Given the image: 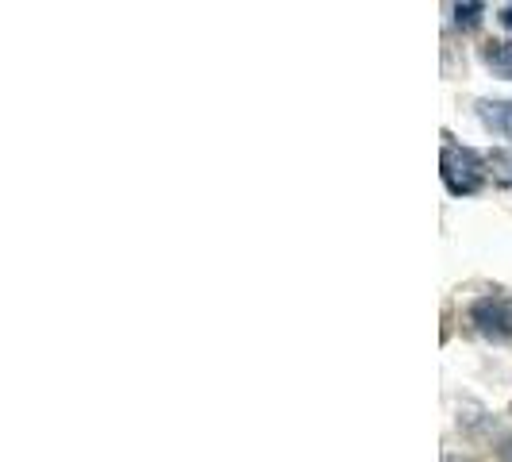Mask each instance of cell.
I'll return each mask as SVG.
<instances>
[{"label":"cell","mask_w":512,"mask_h":462,"mask_svg":"<svg viewBox=\"0 0 512 462\" xmlns=\"http://www.w3.org/2000/svg\"><path fill=\"white\" fill-rule=\"evenodd\" d=\"M439 174H443V185L455 193V197H470L486 185V162L466 147H443L439 154Z\"/></svg>","instance_id":"6da1fadb"},{"label":"cell","mask_w":512,"mask_h":462,"mask_svg":"<svg viewBox=\"0 0 512 462\" xmlns=\"http://www.w3.org/2000/svg\"><path fill=\"white\" fill-rule=\"evenodd\" d=\"M470 324L489 339H509L512 335V305L505 297H482L470 305Z\"/></svg>","instance_id":"7a4b0ae2"},{"label":"cell","mask_w":512,"mask_h":462,"mask_svg":"<svg viewBox=\"0 0 512 462\" xmlns=\"http://www.w3.org/2000/svg\"><path fill=\"white\" fill-rule=\"evenodd\" d=\"M478 116L493 135L509 139L512 143V101H482L478 104Z\"/></svg>","instance_id":"3957f363"},{"label":"cell","mask_w":512,"mask_h":462,"mask_svg":"<svg viewBox=\"0 0 512 462\" xmlns=\"http://www.w3.org/2000/svg\"><path fill=\"white\" fill-rule=\"evenodd\" d=\"M486 66L493 70V74H501V77H509L512 81V43H489Z\"/></svg>","instance_id":"277c9868"},{"label":"cell","mask_w":512,"mask_h":462,"mask_svg":"<svg viewBox=\"0 0 512 462\" xmlns=\"http://www.w3.org/2000/svg\"><path fill=\"white\" fill-rule=\"evenodd\" d=\"M486 16V4H455V24L459 27H478Z\"/></svg>","instance_id":"5b68a950"},{"label":"cell","mask_w":512,"mask_h":462,"mask_svg":"<svg viewBox=\"0 0 512 462\" xmlns=\"http://www.w3.org/2000/svg\"><path fill=\"white\" fill-rule=\"evenodd\" d=\"M497 455H501V462H512V439H505V443L497 447Z\"/></svg>","instance_id":"8992f818"},{"label":"cell","mask_w":512,"mask_h":462,"mask_svg":"<svg viewBox=\"0 0 512 462\" xmlns=\"http://www.w3.org/2000/svg\"><path fill=\"white\" fill-rule=\"evenodd\" d=\"M501 24H505L512 31V4H509V8H501Z\"/></svg>","instance_id":"52a82bcc"}]
</instances>
